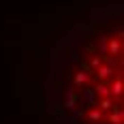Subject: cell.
<instances>
[{
	"mask_svg": "<svg viewBox=\"0 0 124 124\" xmlns=\"http://www.w3.org/2000/svg\"><path fill=\"white\" fill-rule=\"evenodd\" d=\"M64 113L71 124H122V26L92 22L64 54Z\"/></svg>",
	"mask_w": 124,
	"mask_h": 124,
	"instance_id": "cell-1",
	"label": "cell"
}]
</instances>
